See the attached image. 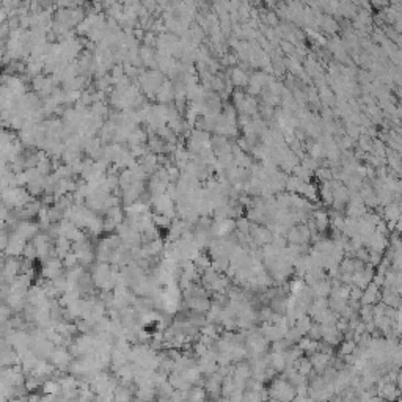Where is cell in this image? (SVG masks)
Masks as SVG:
<instances>
[{
	"label": "cell",
	"mask_w": 402,
	"mask_h": 402,
	"mask_svg": "<svg viewBox=\"0 0 402 402\" xmlns=\"http://www.w3.org/2000/svg\"><path fill=\"white\" fill-rule=\"evenodd\" d=\"M313 319H311V316H308V314H305V316H302V317H298L297 320H296V324H294V327L297 328L298 332H300L303 336H306L308 335V332H310V328L313 327Z\"/></svg>",
	"instance_id": "22"
},
{
	"label": "cell",
	"mask_w": 402,
	"mask_h": 402,
	"mask_svg": "<svg viewBox=\"0 0 402 402\" xmlns=\"http://www.w3.org/2000/svg\"><path fill=\"white\" fill-rule=\"evenodd\" d=\"M198 402H209L208 399H204V401H198Z\"/></svg>",
	"instance_id": "39"
},
{
	"label": "cell",
	"mask_w": 402,
	"mask_h": 402,
	"mask_svg": "<svg viewBox=\"0 0 402 402\" xmlns=\"http://www.w3.org/2000/svg\"><path fill=\"white\" fill-rule=\"evenodd\" d=\"M168 382L171 383V386L176 391H190L192 390V385L187 382V379L184 374L179 371H173L170 376H168Z\"/></svg>",
	"instance_id": "14"
},
{
	"label": "cell",
	"mask_w": 402,
	"mask_h": 402,
	"mask_svg": "<svg viewBox=\"0 0 402 402\" xmlns=\"http://www.w3.org/2000/svg\"><path fill=\"white\" fill-rule=\"evenodd\" d=\"M396 116H398L399 120H402V106H399V107H398V110H396Z\"/></svg>",
	"instance_id": "35"
},
{
	"label": "cell",
	"mask_w": 402,
	"mask_h": 402,
	"mask_svg": "<svg viewBox=\"0 0 402 402\" xmlns=\"http://www.w3.org/2000/svg\"><path fill=\"white\" fill-rule=\"evenodd\" d=\"M267 391L270 399L278 402H294V399L297 398V388L284 376L275 377L270 382Z\"/></svg>",
	"instance_id": "1"
},
{
	"label": "cell",
	"mask_w": 402,
	"mask_h": 402,
	"mask_svg": "<svg viewBox=\"0 0 402 402\" xmlns=\"http://www.w3.org/2000/svg\"><path fill=\"white\" fill-rule=\"evenodd\" d=\"M320 330H322V339L327 344H330L333 347L339 346L342 339H344V335L339 332V328L336 327V324H322L320 325Z\"/></svg>",
	"instance_id": "9"
},
{
	"label": "cell",
	"mask_w": 402,
	"mask_h": 402,
	"mask_svg": "<svg viewBox=\"0 0 402 402\" xmlns=\"http://www.w3.org/2000/svg\"><path fill=\"white\" fill-rule=\"evenodd\" d=\"M132 402H145V401H142V399H137V398H135V399H134Z\"/></svg>",
	"instance_id": "37"
},
{
	"label": "cell",
	"mask_w": 402,
	"mask_h": 402,
	"mask_svg": "<svg viewBox=\"0 0 402 402\" xmlns=\"http://www.w3.org/2000/svg\"><path fill=\"white\" fill-rule=\"evenodd\" d=\"M154 225L157 228H168L170 230V226L173 225V218L167 217L164 214H154Z\"/></svg>",
	"instance_id": "29"
},
{
	"label": "cell",
	"mask_w": 402,
	"mask_h": 402,
	"mask_svg": "<svg viewBox=\"0 0 402 402\" xmlns=\"http://www.w3.org/2000/svg\"><path fill=\"white\" fill-rule=\"evenodd\" d=\"M42 388V393L44 394H54V396H60L62 394V385L58 380H54V379H49L44 382V385L41 386Z\"/></svg>",
	"instance_id": "21"
},
{
	"label": "cell",
	"mask_w": 402,
	"mask_h": 402,
	"mask_svg": "<svg viewBox=\"0 0 402 402\" xmlns=\"http://www.w3.org/2000/svg\"><path fill=\"white\" fill-rule=\"evenodd\" d=\"M62 261H63V266L66 267V270H68V269H74V267L80 266V264H79V258H77V254H76L74 252H69Z\"/></svg>",
	"instance_id": "31"
},
{
	"label": "cell",
	"mask_w": 402,
	"mask_h": 402,
	"mask_svg": "<svg viewBox=\"0 0 402 402\" xmlns=\"http://www.w3.org/2000/svg\"><path fill=\"white\" fill-rule=\"evenodd\" d=\"M361 297H363V289H360L358 286H352L350 288V297L349 300H355L361 303Z\"/></svg>",
	"instance_id": "33"
},
{
	"label": "cell",
	"mask_w": 402,
	"mask_h": 402,
	"mask_svg": "<svg viewBox=\"0 0 402 402\" xmlns=\"http://www.w3.org/2000/svg\"><path fill=\"white\" fill-rule=\"evenodd\" d=\"M40 223L38 222H30V220H24L18 223V228L14 231V234L19 236L21 239H24L25 242L28 239H33L36 234H40Z\"/></svg>",
	"instance_id": "10"
},
{
	"label": "cell",
	"mask_w": 402,
	"mask_h": 402,
	"mask_svg": "<svg viewBox=\"0 0 402 402\" xmlns=\"http://www.w3.org/2000/svg\"><path fill=\"white\" fill-rule=\"evenodd\" d=\"M284 237L291 245H308L311 240V231L306 223H297L284 234Z\"/></svg>",
	"instance_id": "2"
},
{
	"label": "cell",
	"mask_w": 402,
	"mask_h": 402,
	"mask_svg": "<svg viewBox=\"0 0 402 402\" xmlns=\"http://www.w3.org/2000/svg\"><path fill=\"white\" fill-rule=\"evenodd\" d=\"M223 376L220 374V372H214V374H211V376H206V379H204V385H203V388L206 390L208 393V398L211 399H218V398H222V385H223Z\"/></svg>",
	"instance_id": "5"
},
{
	"label": "cell",
	"mask_w": 402,
	"mask_h": 402,
	"mask_svg": "<svg viewBox=\"0 0 402 402\" xmlns=\"http://www.w3.org/2000/svg\"><path fill=\"white\" fill-rule=\"evenodd\" d=\"M396 385H398V388L401 390V393H402V369L398 372V379H396Z\"/></svg>",
	"instance_id": "34"
},
{
	"label": "cell",
	"mask_w": 402,
	"mask_h": 402,
	"mask_svg": "<svg viewBox=\"0 0 402 402\" xmlns=\"http://www.w3.org/2000/svg\"><path fill=\"white\" fill-rule=\"evenodd\" d=\"M267 361H269V366L272 368L274 371H276L280 374H283L284 371L288 368V361H286V355L284 354H275V352H269L267 354Z\"/></svg>",
	"instance_id": "15"
},
{
	"label": "cell",
	"mask_w": 402,
	"mask_h": 402,
	"mask_svg": "<svg viewBox=\"0 0 402 402\" xmlns=\"http://www.w3.org/2000/svg\"><path fill=\"white\" fill-rule=\"evenodd\" d=\"M310 358H311V363H313L314 372H317V374H322V372L325 371V368H328V366L332 364L333 355L322 354V352H316L314 355H311Z\"/></svg>",
	"instance_id": "13"
},
{
	"label": "cell",
	"mask_w": 402,
	"mask_h": 402,
	"mask_svg": "<svg viewBox=\"0 0 402 402\" xmlns=\"http://www.w3.org/2000/svg\"><path fill=\"white\" fill-rule=\"evenodd\" d=\"M311 218H313V222L316 225L319 233H324L328 226H330V214L324 209H314Z\"/></svg>",
	"instance_id": "16"
},
{
	"label": "cell",
	"mask_w": 402,
	"mask_h": 402,
	"mask_svg": "<svg viewBox=\"0 0 402 402\" xmlns=\"http://www.w3.org/2000/svg\"><path fill=\"white\" fill-rule=\"evenodd\" d=\"M385 159H386V162L390 164V168L393 170V173L399 174V173L402 171V157L398 154L396 151H393V149H390V148H386Z\"/></svg>",
	"instance_id": "19"
},
{
	"label": "cell",
	"mask_w": 402,
	"mask_h": 402,
	"mask_svg": "<svg viewBox=\"0 0 402 402\" xmlns=\"http://www.w3.org/2000/svg\"><path fill=\"white\" fill-rule=\"evenodd\" d=\"M364 247L368 248L371 253H380V254H385V252L388 250L390 247V240H388V236L382 234V233H377L374 231L372 234L364 240Z\"/></svg>",
	"instance_id": "7"
},
{
	"label": "cell",
	"mask_w": 402,
	"mask_h": 402,
	"mask_svg": "<svg viewBox=\"0 0 402 402\" xmlns=\"http://www.w3.org/2000/svg\"><path fill=\"white\" fill-rule=\"evenodd\" d=\"M294 368L297 369V372H300L302 376L305 377H310L313 372H314V368H313V363H311V358L303 355L302 358H298V360L294 363Z\"/></svg>",
	"instance_id": "20"
},
{
	"label": "cell",
	"mask_w": 402,
	"mask_h": 402,
	"mask_svg": "<svg viewBox=\"0 0 402 402\" xmlns=\"http://www.w3.org/2000/svg\"><path fill=\"white\" fill-rule=\"evenodd\" d=\"M63 261L60 258H49L46 259L44 262L41 264V276L44 280H55L58 278V276H62L64 274V270H63Z\"/></svg>",
	"instance_id": "3"
},
{
	"label": "cell",
	"mask_w": 402,
	"mask_h": 402,
	"mask_svg": "<svg viewBox=\"0 0 402 402\" xmlns=\"http://www.w3.org/2000/svg\"><path fill=\"white\" fill-rule=\"evenodd\" d=\"M398 176H401V181H402V171H401V173L398 174Z\"/></svg>",
	"instance_id": "38"
},
{
	"label": "cell",
	"mask_w": 402,
	"mask_h": 402,
	"mask_svg": "<svg viewBox=\"0 0 402 402\" xmlns=\"http://www.w3.org/2000/svg\"><path fill=\"white\" fill-rule=\"evenodd\" d=\"M377 396L383 402H398L402 398V393L398 388L396 382H383V380H379Z\"/></svg>",
	"instance_id": "4"
},
{
	"label": "cell",
	"mask_w": 402,
	"mask_h": 402,
	"mask_svg": "<svg viewBox=\"0 0 402 402\" xmlns=\"http://www.w3.org/2000/svg\"><path fill=\"white\" fill-rule=\"evenodd\" d=\"M354 272H355V259L344 256V259H342L339 264V274L341 275H354Z\"/></svg>",
	"instance_id": "25"
},
{
	"label": "cell",
	"mask_w": 402,
	"mask_h": 402,
	"mask_svg": "<svg viewBox=\"0 0 402 402\" xmlns=\"http://www.w3.org/2000/svg\"><path fill=\"white\" fill-rule=\"evenodd\" d=\"M214 402H231L230 399H226V398H218V399H215Z\"/></svg>",
	"instance_id": "36"
},
{
	"label": "cell",
	"mask_w": 402,
	"mask_h": 402,
	"mask_svg": "<svg viewBox=\"0 0 402 402\" xmlns=\"http://www.w3.org/2000/svg\"><path fill=\"white\" fill-rule=\"evenodd\" d=\"M208 399V393L203 386H192V390L189 391V398L187 402H198V401H204Z\"/></svg>",
	"instance_id": "23"
},
{
	"label": "cell",
	"mask_w": 402,
	"mask_h": 402,
	"mask_svg": "<svg viewBox=\"0 0 402 402\" xmlns=\"http://www.w3.org/2000/svg\"><path fill=\"white\" fill-rule=\"evenodd\" d=\"M250 237L253 240V244L256 247H266L272 242L274 239V233L270 231L267 226H261V225H252L250 230Z\"/></svg>",
	"instance_id": "8"
},
{
	"label": "cell",
	"mask_w": 402,
	"mask_h": 402,
	"mask_svg": "<svg viewBox=\"0 0 402 402\" xmlns=\"http://www.w3.org/2000/svg\"><path fill=\"white\" fill-rule=\"evenodd\" d=\"M252 225L253 223L248 220L247 217H242L236 222V230H237V233H242V234H250Z\"/></svg>",
	"instance_id": "30"
},
{
	"label": "cell",
	"mask_w": 402,
	"mask_h": 402,
	"mask_svg": "<svg viewBox=\"0 0 402 402\" xmlns=\"http://www.w3.org/2000/svg\"><path fill=\"white\" fill-rule=\"evenodd\" d=\"M372 145H374V140H372V137L368 135V134H361L358 137V146H360V149L364 151V152H371L372 151Z\"/></svg>",
	"instance_id": "28"
},
{
	"label": "cell",
	"mask_w": 402,
	"mask_h": 402,
	"mask_svg": "<svg viewBox=\"0 0 402 402\" xmlns=\"http://www.w3.org/2000/svg\"><path fill=\"white\" fill-rule=\"evenodd\" d=\"M346 212H347V217L350 218H355V220H360L361 217L366 215L369 211H368V206L364 204L363 198L360 196V193H354L350 195V200L346 206Z\"/></svg>",
	"instance_id": "6"
},
{
	"label": "cell",
	"mask_w": 402,
	"mask_h": 402,
	"mask_svg": "<svg viewBox=\"0 0 402 402\" xmlns=\"http://www.w3.org/2000/svg\"><path fill=\"white\" fill-rule=\"evenodd\" d=\"M357 349V341L354 339H342V342L339 344V357L344 358L350 354H354V350Z\"/></svg>",
	"instance_id": "26"
},
{
	"label": "cell",
	"mask_w": 402,
	"mask_h": 402,
	"mask_svg": "<svg viewBox=\"0 0 402 402\" xmlns=\"http://www.w3.org/2000/svg\"><path fill=\"white\" fill-rule=\"evenodd\" d=\"M360 319L363 324L374 322V306L372 305H361L360 308Z\"/></svg>",
	"instance_id": "24"
},
{
	"label": "cell",
	"mask_w": 402,
	"mask_h": 402,
	"mask_svg": "<svg viewBox=\"0 0 402 402\" xmlns=\"http://www.w3.org/2000/svg\"><path fill=\"white\" fill-rule=\"evenodd\" d=\"M401 208H399V201H393L390 203L388 206H385L383 208V215L382 218L386 222V225H388V228L390 231L396 228V223L399 220V217H401Z\"/></svg>",
	"instance_id": "11"
},
{
	"label": "cell",
	"mask_w": 402,
	"mask_h": 402,
	"mask_svg": "<svg viewBox=\"0 0 402 402\" xmlns=\"http://www.w3.org/2000/svg\"><path fill=\"white\" fill-rule=\"evenodd\" d=\"M230 82L234 85V86H247L248 84H250V76L247 74L245 69L244 68H233L230 71Z\"/></svg>",
	"instance_id": "17"
},
{
	"label": "cell",
	"mask_w": 402,
	"mask_h": 402,
	"mask_svg": "<svg viewBox=\"0 0 402 402\" xmlns=\"http://www.w3.org/2000/svg\"><path fill=\"white\" fill-rule=\"evenodd\" d=\"M54 245H55V253H57V256L63 259L69 252H72V242L68 239V237H58L54 240Z\"/></svg>",
	"instance_id": "18"
},
{
	"label": "cell",
	"mask_w": 402,
	"mask_h": 402,
	"mask_svg": "<svg viewBox=\"0 0 402 402\" xmlns=\"http://www.w3.org/2000/svg\"><path fill=\"white\" fill-rule=\"evenodd\" d=\"M380 298H382V288H379L376 283H371L369 286L363 291L361 297V305H377L380 303Z\"/></svg>",
	"instance_id": "12"
},
{
	"label": "cell",
	"mask_w": 402,
	"mask_h": 402,
	"mask_svg": "<svg viewBox=\"0 0 402 402\" xmlns=\"http://www.w3.org/2000/svg\"><path fill=\"white\" fill-rule=\"evenodd\" d=\"M306 336H308V338H311V339H314V341H320V339H322V330H320V324L314 322Z\"/></svg>",
	"instance_id": "32"
},
{
	"label": "cell",
	"mask_w": 402,
	"mask_h": 402,
	"mask_svg": "<svg viewBox=\"0 0 402 402\" xmlns=\"http://www.w3.org/2000/svg\"><path fill=\"white\" fill-rule=\"evenodd\" d=\"M314 174H316V178H317L320 182H322V184L333 181V173H332L330 168H327V167H319Z\"/></svg>",
	"instance_id": "27"
}]
</instances>
